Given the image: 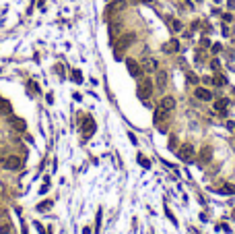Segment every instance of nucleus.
Listing matches in <instances>:
<instances>
[{
    "label": "nucleus",
    "instance_id": "obj_18",
    "mask_svg": "<svg viewBox=\"0 0 235 234\" xmlns=\"http://www.w3.org/2000/svg\"><path fill=\"white\" fill-rule=\"evenodd\" d=\"M171 25H173V31H180V29H181V23H180V21H171Z\"/></svg>",
    "mask_w": 235,
    "mask_h": 234
},
{
    "label": "nucleus",
    "instance_id": "obj_20",
    "mask_svg": "<svg viewBox=\"0 0 235 234\" xmlns=\"http://www.w3.org/2000/svg\"><path fill=\"white\" fill-rule=\"evenodd\" d=\"M227 129L233 131V129H235V122H231V120H229V122H227Z\"/></svg>",
    "mask_w": 235,
    "mask_h": 234
},
{
    "label": "nucleus",
    "instance_id": "obj_9",
    "mask_svg": "<svg viewBox=\"0 0 235 234\" xmlns=\"http://www.w3.org/2000/svg\"><path fill=\"white\" fill-rule=\"evenodd\" d=\"M211 158H212V149L206 145V147H202L200 149V155H198V159H200L202 164H206V162H211Z\"/></svg>",
    "mask_w": 235,
    "mask_h": 234
},
{
    "label": "nucleus",
    "instance_id": "obj_21",
    "mask_svg": "<svg viewBox=\"0 0 235 234\" xmlns=\"http://www.w3.org/2000/svg\"><path fill=\"white\" fill-rule=\"evenodd\" d=\"M227 4H229V8H233V6H235V0H229Z\"/></svg>",
    "mask_w": 235,
    "mask_h": 234
},
{
    "label": "nucleus",
    "instance_id": "obj_14",
    "mask_svg": "<svg viewBox=\"0 0 235 234\" xmlns=\"http://www.w3.org/2000/svg\"><path fill=\"white\" fill-rule=\"evenodd\" d=\"M165 79H167V75L163 73V70H159V73H157V85L163 87V85H165Z\"/></svg>",
    "mask_w": 235,
    "mask_h": 234
},
{
    "label": "nucleus",
    "instance_id": "obj_1",
    "mask_svg": "<svg viewBox=\"0 0 235 234\" xmlns=\"http://www.w3.org/2000/svg\"><path fill=\"white\" fill-rule=\"evenodd\" d=\"M151 93H153L151 79H140V83H138V98H140L142 102H147L149 98H151Z\"/></svg>",
    "mask_w": 235,
    "mask_h": 234
},
{
    "label": "nucleus",
    "instance_id": "obj_2",
    "mask_svg": "<svg viewBox=\"0 0 235 234\" xmlns=\"http://www.w3.org/2000/svg\"><path fill=\"white\" fill-rule=\"evenodd\" d=\"M134 40H136V37H134V33H124L122 37L118 40V48H116V52L126 50V48H128L130 44H134Z\"/></svg>",
    "mask_w": 235,
    "mask_h": 234
},
{
    "label": "nucleus",
    "instance_id": "obj_3",
    "mask_svg": "<svg viewBox=\"0 0 235 234\" xmlns=\"http://www.w3.org/2000/svg\"><path fill=\"white\" fill-rule=\"evenodd\" d=\"M177 155H180V159H184V162H190V159H194V147H192L190 143H184V147L177 151Z\"/></svg>",
    "mask_w": 235,
    "mask_h": 234
},
{
    "label": "nucleus",
    "instance_id": "obj_15",
    "mask_svg": "<svg viewBox=\"0 0 235 234\" xmlns=\"http://www.w3.org/2000/svg\"><path fill=\"white\" fill-rule=\"evenodd\" d=\"M52 207V201H41V203L37 205V211H45V209Z\"/></svg>",
    "mask_w": 235,
    "mask_h": 234
},
{
    "label": "nucleus",
    "instance_id": "obj_19",
    "mask_svg": "<svg viewBox=\"0 0 235 234\" xmlns=\"http://www.w3.org/2000/svg\"><path fill=\"white\" fill-rule=\"evenodd\" d=\"M72 77H74V81H81V73H78V70H74Z\"/></svg>",
    "mask_w": 235,
    "mask_h": 234
},
{
    "label": "nucleus",
    "instance_id": "obj_4",
    "mask_svg": "<svg viewBox=\"0 0 235 234\" xmlns=\"http://www.w3.org/2000/svg\"><path fill=\"white\" fill-rule=\"evenodd\" d=\"M126 66H128V73L132 77H140V73H142V66L138 64L136 60H132V58H126Z\"/></svg>",
    "mask_w": 235,
    "mask_h": 234
},
{
    "label": "nucleus",
    "instance_id": "obj_22",
    "mask_svg": "<svg viewBox=\"0 0 235 234\" xmlns=\"http://www.w3.org/2000/svg\"><path fill=\"white\" fill-rule=\"evenodd\" d=\"M138 2H153V0H138Z\"/></svg>",
    "mask_w": 235,
    "mask_h": 234
},
{
    "label": "nucleus",
    "instance_id": "obj_8",
    "mask_svg": "<svg viewBox=\"0 0 235 234\" xmlns=\"http://www.w3.org/2000/svg\"><path fill=\"white\" fill-rule=\"evenodd\" d=\"M163 50H165L167 54H175V52L180 50V42L177 40H169L165 46H163Z\"/></svg>",
    "mask_w": 235,
    "mask_h": 234
},
{
    "label": "nucleus",
    "instance_id": "obj_6",
    "mask_svg": "<svg viewBox=\"0 0 235 234\" xmlns=\"http://www.w3.org/2000/svg\"><path fill=\"white\" fill-rule=\"evenodd\" d=\"M194 95L198 98V100H202V102H211V100H212V93H211L208 89H204V87H196Z\"/></svg>",
    "mask_w": 235,
    "mask_h": 234
},
{
    "label": "nucleus",
    "instance_id": "obj_10",
    "mask_svg": "<svg viewBox=\"0 0 235 234\" xmlns=\"http://www.w3.org/2000/svg\"><path fill=\"white\" fill-rule=\"evenodd\" d=\"M142 70H147V73H155L157 70V60L155 58H147L142 62Z\"/></svg>",
    "mask_w": 235,
    "mask_h": 234
},
{
    "label": "nucleus",
    "instance_id": "obj_11",
    "mask_svg": "<svg viewBox=\"0 0 235 234\" xmlns=\"http://www.w3.org/2000/svg\"><path fill=\"white\" fill-rule=\"evenodd\" d=\"M227 106H229V100H225V98H221V100H217V104H215V110L219 112V114H225Z\"/></svg>",
    "mask_w": 235,
    "mask_h": 234
},
{
    "label": "nucleus",
    "instance_id": "obj_7",
    "mask_svg": "<svg viewBox=\"0 0 235 234\" xmlns=\"http://www.w3.org/2000/svg\"><path fill=\"white\" fill-rule=\"evenodd\" d=\"M159 106H161L163 110H167V112H171V110L175 108V100H173L171 95H165V98L161 100V104H159Z\"/></svg>",
    "mask_w": 235,
    "mask_h": 234
},
{
    "label": "nucleus",
    "instance_id": "obj_5",
    "mask_svg": "<svg viewBox=\"0 0 235 234\" xmlns=\"http://www.w3.org/2000/svg\"><path fill=\"white\" fill-rule=\"evenodd\" d=\"M4 168L6 170H19L21 168V159L17 155H10V158L4 159Z\"/></svg>",
    "mask_w": 235,
    "mask_h": 234
},
{
    "label": "nucleus",
    "instance_id": "obj_16",
    "mask_svg": "<svg viewBox=\"0 0 235 234\" xmlns=\"http://www.w3.org/2000/svg\"><path fill=\"white\" fill-rule=\"evenodd\" d=\"M10 232V224H0V234H8Z\"/></svg>",
    "mask_w": 235,
    "mask_h": 234
},
{
    "label": "nucleus",
    "instance_id": "obj_13",
    "mask_svg": "<svg viewBox=\"0 0 235 234\" xmlns=\"http://www.w3.org/2000/svg\"><path fill=\"white\" fill-rule=\"evenodd\" d=\"M221 193H225V195H235V184H223V187H221Z\"/></svg>",
    "mask_w": 235,
    "mask_h": 234
},
{
    "label": "nucleus",
    "instance_id": "obj_17",
    "mask_svg": "<svg viewBox=\"0 0 235 234\" xmlns=\"http://www.w3.org/2000/svg\"><path fill=\"white\" fill-rule=\"evenodd\" d=\"M215 83L219 85V87H223V85H225V77H221V75H219V77H215Z\"/></svg>",
    "mask_w": 235,
    "mask_h": 234
},
{
    "label": "nucleus",
    "instance_id": "obj_12",
    "mask_svg": "<svg viewBox=\"0 0 235 234\" xmlns=\"http://www.w3.org/2000/svg\"><path fill=\"white\" fill-rule=\"evenodd\" d=\"M165 114H167V110H163L161 106L157 108V112H155V122H161L163 118H165Z\"/></svg>",
    "mask_w": 235,
    "mask_h": 234
}]
</instances>
